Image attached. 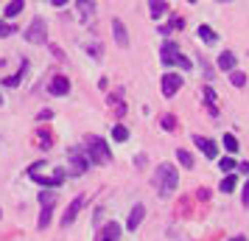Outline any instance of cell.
Returning <instances> with one entry per match:
<instances>
[{
    "label": "cell",
    "mask_w": 249,
    "mask_h": 241,
    "mask_svg": "<svg viewBox=\"0 0 249 241\" xmlns=\"http://www.w3.org/2000/svg\"><path fill=\"white\" fill-rule=\"evenodd\" d=\"M177 65H179L182 70H188V68H191V59H185V56L179 54V59H177Z\"/></svg>",
    "instance_id": "31"
},
{
    "label": "cell",
    "mask_w": 249,
    "mask_h": 241,
    "mask_svg": "<svg viewBox=\"0 0 249 241\" xmlns=\"http://www.w3.org/2000/svg\"><path fill=\"white\" fill-rule=\"evenodd\" d=\"M230 241H247V236H235V239H230Z\"/></svg>",
    "instance_id": "35"
},
{
    "label": "cell",
    "mask_w": 249,
    "mask_h": 241,
    "mask_svg": "<svg viewBox=\"0 0 249 241\" xmlns=\"http://www.w3.org/2000/svg\"><path fill=\"white\" fill-rule=\"evenodd\" d=\"M112 138L118 140V143H124V140H129V129H126L124 124H115L112 127Z\"/></svg>",
    "instance_id": "19"
},
{
    "label": "cell",
    "mask_w": 249,
    "mask_h": 241,
    "mask_svg": "<svg viewBox=\"0 0 249 241\" xmlns=\"http://www.w3.org/2000/svg\"><path fill=\"white\" fill-rule=\"evenodd\" d=\"M118 236H121V227H118L115 222H109V224L104 227V239L107 241H118Z\"/></svg>",
    "instance_id": "18"
},
{
    "label": "cell",
    "mask_w": 249,
    "mask_h": 241,
    "mask_svg": "<svg viewBox=\"0 0 249 241\" xmlns=\"http://www.w3.org/2000/svg\"><path fill=\"white\" fill-rule=\"evenodd\" d=\"M104 241H107V239H104Z\"/></svg>",
    "instance_id": "37"
},
{
    "label": "cell",
    "mask_w": 249,
    "mask_h": 241,
    "mask_svg": "<svg viewBox=\"0 0 249 241\" xmlns=\"http://www.w3.org/2000/svg\"><path fill=\"white\" fill-rule=\"evenodd\" d=\"M160 59H162V65H177V59H179V45H177V42H165L162 51H160Z\"/></svg>",
    "instance_id": "6"
},
{
    "label": "cell",
    "mask_w": 249,
    "mask_h": 241,
    "mask_svg": "<svg viewBox=\"0 0 249 241\" xmlns=\"http://www.w3.org/2000/svg\"><path fill=\"white\" fill-rule=\"evenodd\" d=\"M177 160L185 166V168H193V154L191 151H185V149H177Z\"/></svg>",
    "instance_id": "20"
},
{
    "label": "cell",
    "mask_w": 249,
    "mask_h": 241,
    "mask_svg": "<svg viewBox=\"0 0 249 241\" xmlns=\"http://www.w3.org/2000/svg\"><path fill=\"white\" fill-rule=\"evenodd\" d=\"M221 143H224V149H227V154H235L241 146H238V140H235V135H227L224 132V138H221Z\"/></svg>",
    "instance_id": "16"
},
{
    "label": "cell",
    "mask_w": 249,
    "mask_h": 241,
    "mask_svg": "<svg viewBox=\"0 0 249 241\" xmlns=\"http://www.w3.org/2000/svg\"><path fill=\"white\" fill-rule=\"evenodd\" d=\"M218 68L221 70H235V54H232V51H224V54L218 56Z\"/></svg>",
    "instance_id": "12"
},
{
    "label": "cell",
    "mask_w": 249,
    "mask_h": 241,
    "mask_svg": "<svg viewBox=\"0 0 249 241\" xmlns=\"http://www.w3.org/2000/svg\"><path fill=\"white\" fill-rule=\"evenodd\" d=\"M12 31H14V28H12L9 23H0V37H9Z\"/></svg>",
    "instance_id": "30"
},
{
    "label": "cell",
    "mask_w": 249,
    "mask_h": 241,
    "mask_svg": "<svg viewBox=\"0 0 249 241\" xmlns=\"http://www.w3.org/2000/svg\"><path fill=\"white\" fill-rule=\"evenodd\" d=\"M23 70H20V73H14V76H9V79H3V84H6V87H17V84H20V79H23Z\"/></svg>",
    "instance_id": "26"
},
{
    "label": "cell",
    "mask_w": 249,
    "mask_h": 241,
    "mask_svg": "<svg viewBox=\"0 0 249 241\" xmlns=\"http://www.w3.org/2000/svg\"><path fill=\"white\" fill-rule=\"evenodd\" d=\"M112 34H115V42L121 48H129V37H126V28L121 20H112Z\"/></svg>",
    "instance_id": "10"
},
{
    "label": "cell",
    "mask_w": 249,
    "mask_h": 241,
    "mask_svg": "<svg viewBox=\"0 0 249 241\" xmlns=\"http://www.w3.org/2000/svg\"><path fill=\"white\" fill-rule=\"evenodd\" d=\"M199 39H202L204 45H213V42L218 39V37H215L213 28H207V25H199Z\"/></svg>",
    "instance_id": "14"
},
{
    "label": "cell",
    "mask_w": 249,
    "mask_h": 241,
    "mask_svg": "<svg viewBox=\"0 0 249 241\" xmlns=\"http://www.w3.org/2000/svg\"><path fill=\"white\" fill-rule=\"evenodd\" d=\"M232 188H235V177H232V174H227L224 180H221V185H218V191H224V194H230Z\"/></svg>",
    "instance_id": "23"
},
{
    "label": "cell",
    "mask_w": 249,
    "mask_h": 241,
    "mask_svg": "<svg viewBox=\"0 0 249 241\" xmlns=\"http://www.w3.org/2000/svg\"><path fill=\"white\" fill-rule=\"evenodd\" d=\"M25 39H28V42H34V45L48 42V25H45V20H42V17H34L31 28L25 31Z\"/></svg>",
    "instance_id": "3"
},
{
    "label": "cell",
    "mask_w": 249,
    "mask_h": 241,
    "mask_svg": "<svg viewBox=\"0 0 249 241\" xmlns=\"http://www.w3.org/2000/svg\"><path fill=\"white\" fill-rule=\"evenodd\" d=\"M230 81H232L235 87H244V84H247V76H244L241 70H232V76H230Z\"/></svg>",
    "instance_id": "25"
},
{
    "label": "cell",
    "mask_w": 249,
    "mask_h": 241,
    "mask_svg": "<svg viewBox=\"0 0 249 241\" xmlns=\"http://www.w3.org/2000/svg\"><path fill=\"white\" fill-rule=\"evenodd\" d=\"M81 202H84L81 196H76V199L70 202V207L65 210V216H62V227H70V224L76 222V216H79V210H81Z\"/></svg>",
    "instance_id": "8"
},
{
    "label": "cell",
    "mask_w": 249,
    "mask_h": 241,
    "mask_svg": "<svg viewBox=\"0 0 249 241\" xmlns=\"http://www.w3.org/2000/svg\"><path fill=\"white\" fill-rule=\"evenodd\" d=\"M199 199H210V191L207 188H199Z\"/></svg>",
    "instance_id": "34"
},
{
    "label": "cell",
    "mask_w": 249,
    "mask_h": 241,
    "mask_svg": "<svg viewBox=\"0 0 249 241\" xmlns=\"http://www.w3.org/2000/svg\"><path fill=\"white\" fill-rule=\"evenodd\" d=\"M202 70H204V76H207V79H213V68L204 62V56H202Z\"/></svg>",
    "instance_id": "32"
},
{
    "label": "cell",
    "mask_w": 249,
    "mask_h": 241,
    "mask_svg": "<svg viewBox=\"0 0 249 241\" xmlns=\"http://www.w3.org/2000/svg\"><path fill=\"white\" fill-rule=\"evenodd\" d=\"M76 6L81 9V20H84V23H87L92 14H95V3H76Z\"/></svg>",
    "instance_id": "21"
},
{
    "label": "cell",
    "mask_w": 249,
    "mask_h": 241,
    "mask_svg": "<svg viewBox=\"0 0 249 241\" xmlns=\"http://www.w3.org/2000/svg\"><path fill=\"white\" fill-rule=\"evenodd\" d=\"M193 143H196V146L202 149V154H204V157H210V160H215V154H218V146H215V143H213L210 138H202V135H196V138H193Z\"/></svg>",
    "instance_id": "7"
},
{
    "label": "cell",
    "mask_w": 249,
    "mask_h": 241,
    "mask_svg": "<svg viewBox=\"0 0 249 241\" xmlns=\"http://www.w3.org/2000/svg\"><path fill=\"white\" fill-rule=\"evenodd\" d=\"M241 202H244V207H249V180H247V185H244V194H241Z\"/></svg>",
    "instance_id": "29"
},
{
    "label": "cell",
    "mask_w": 249,
    "mask_h": 241,
    "mask_svg": "<svg viewBox=\"0 0 249 241\" xmlns=\"http://www.w3.org/2000/svg\"><path fill=\"white\" fill-rule=\"evenodd\" d=\"M48 118H53V112H51V110H42V112H39V121H48Z\"/></svg>",
    "instance_id": "33"
},
{
    "label": "cell",
    "mask_w": 249,
    "mask_h": 241,
    "mask_svg": "<svg viewBox=\"0 0 249 241\" xmlns=\"http://www.w3.org/2000/svg\"><path fill=\"white\" fill-rule=\"evenodd\" d=\"M36 140H39V149H51V138H45L42 132L36 135Z\"/></svg>",
    "instance_id": "28"
},
{
    "label": "cell",
    "mask_w": 249,
    "mask_h": 241,
    "mask_svg": "<svg viewBox=\"0 0 249 241\" xmlns=\"http://www.w3.org/2000/svg\"><path fill=\"white\" fill-rule=\"evenodd\" d=\"M204 104H207V110H210V115H218V104H215V93H213V87H210V84L204 87Z\"/></svg>",
    "instance_id": "13"
},
{
    "label": "cell",
    "mask_w": 249,
    "mask_h": 241,
    "mask_svg": "<svg viewBox=\"0 0 249 241\" xmlns=\"http://www.w3.org/2000/svg\"><path fill=\"white\" fill-rule=\"evenodd\" d=\"M218 168H221V171H224V177H227V174H232V171H235L238 166H235V160H232V157H224V160L218 163Z\"/></svg>",
    "instance_id": "22"
},
{
    "label": "cell",
    "mask_w": 249,
    "mask_h": 241,
    "mask_svg": "<svg viewBox=\"0 0 249 241\" xmlns=\"http://www.w3.org/2000/svg\"><path fill=\"white\" fill-rule=\"evenodd\" d=\"M179 87H182V76H177V73H165L162 76V95L165 98H171Z\"/></svg>",
    "instance_id": "5"
},
{
    "label": "cell",
    "mask_w": 249,
    "mask_h": 241,
    "mask_svg": "<svg viewBox=\"0 0 249 241\" xmlns=\"http://www.w3.org/2000/svg\"><path fill=\"white\" fill-rule=\"evenodd\" d=\"M0 107H3V95H0Z\"/></svg>",
    "instance_id": "36"
},
{
    "label": "cell",
    "mask_w": 249,
    "mask_h": 241,
    "mask_svg": "<svg viewBox=\"0 0 249 241\" xmlns=\"http://www.w3.org/2000/svg\"><path fill=\"white\" fill-rule=\"evenodd\" d=\"M143 216H146V207H143V205L132 207V213H129V222H126V227H129V230H137V224L143 222Z\"/></svg>",
    "instance_id": "11"
},
{
    "label": "cell",
    "mask_w": 249,
    "mask_h": 241,
    "mask_svg": "<svg viewBox=\"0 0 249 241\" xmlns=\"http://www.w3.org/2000/svg\"><path fill=\"white\" fill-rule=\"evenodd\" d=\"M174 124H177V121H174V115H165V118H162V129H165V132H171Z\"/></svg>",
    "instance_id": "27"
},
{
    "label": "cell",
    "mask_w": 249,
    "mask_h": 241,
    "mask_svg": "<svg viewBox=\"0 0 249 241\" xmlns=\"http://www.w3.org/2000/svg\"><path fill=\"white\" fill-rule=\"evenodd\" d=\"M48 90H51V95H65V93H70V79L68 76H56Z\"/></svg>",
    "instance_id": "9"
},
{
    "label": "cell",
    "mask_w": 249,
    "mask_h": 241,
    "mask_svg": "<svg viewBox=\"0 0 249 241\" xmlns=\"http://www.w3.org/2000/svg\"><path fill=\"white\" fill-rule=\"evenodd\" d=\"M154 185H157V194L162 199H168L174 191H177V185H179V171L171 166V163H162L154 174Z\"/></svg>",
    "instance_id": "1"
},
{
    "label": "cell",
    "mask_w": 249,
    "mask_h": 241,
    "mask_svg": "<svg viewBox=\"0 0 249 241\" xmlns=\"http://www.w3.org/2000/svg\"><path fill=\"white\" fill-rule=\"evenodd\" d=\"M23 9H25V3H23V0H14V3H9V6L3 9V14H6V17H17V14L23 12Z\"/></svg>",
    "instance_id": "17"
},
{
    "label": "cell",
    "mask_w": 249,
    "mask_h": 241,
    "mask_svg": "<svg viewBox=\"0 0 249 241\" xmlns=\"http://www.w3.org/2000/svg\"><path fill=\"white\" fill-rule=\"evenodd\" d=\"M68 163H70V171L76 174H84L87 168H90V160H87V151H81V149H70L68 151Z\"/></svg>",
    "instance_id": "4"
},
{
    "label": "cell",
    "mask_w": 249,
    "mask_h": 241,
    "mask_svg": "<svg viewBox=\"0 0 249 241\" xmlns=\"http://www.w3.org/2000/svg\"><path fill=\"white\" fill-rule=\"evenodd\" d=\"M87 160L92 163V166H107V163L112 160V151H109V146H107V140L95 138L87 146Z\"/></svg>",
    "instance_id": "2"
},
{
    "label": "cell",
    "mask_w": 249,
    "mask_h": 241,
    "mask_svg": "<svg viewBox=\"0 0 249 241\" xmlns=\"http://www.w3.org/2000/svg\"><path fill=\"white\" fill-rule=\"evenodd\" d=\"M148 9H151V17L160 20V17H165V14H168V3H157V0H154V3H148Z\"/></svg>",
    "instance_id": "15"
},
{
    "label": "cell",
    "mask_w": 249,
    "mask_h": 241,
    "mask_svg": "<svg viewBox=\"0 0 249 241\" xmlns=\"http://www.w3.org/2000/svg\"><path fill=\"white\" fill-rule=\"evenodd\" d=\"M53 199H56V194H53V191H42V194H39L42 207H53Z\"/></svg>",
    "instance_id": "24"
}]
</instances>
